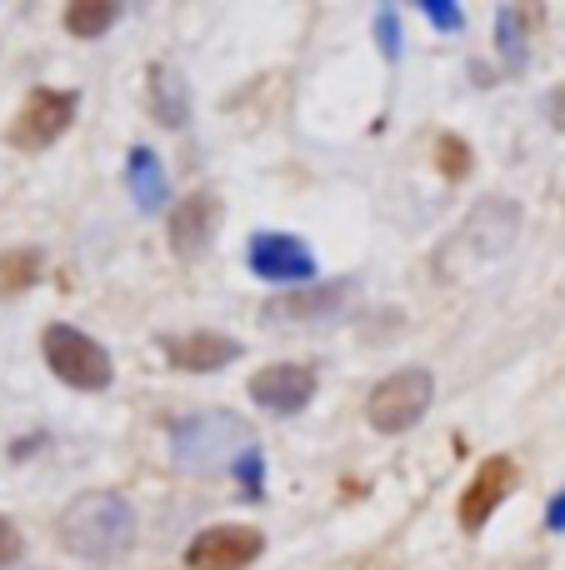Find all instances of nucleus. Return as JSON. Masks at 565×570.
<instances>
[{
  "instance_id": "nucleus-1",
  "label": "nucleus",
  "mask_w": 565,
  "mask_h": 570,
  "mask_svg": "<svg viewBox=\"0 0 565 570\" xmlns=\"http://www.w3.org/2000/svg\"><path fill=\"white\" fill-rule=\"evenodd\" d=\"M136 511L116 491H86L60 511V546L86 566H116L136 551Z\"/></svg>"
},
{
  "instance_id": "nucleus-2",
  "label": "nucleus",
  "mask_w": 565,
  "mask_h": 570,
  "mask_svg": "<svg viewBox=\"0 0 565 570\" xmlns=\"http://www.w3.org/2000/svg\"><path fill=\"white\" fill-rule=\"evenodd\" d=\"M250 451H256V431L230 411L180 415V421L170 425V461H176L186 475L236 471Z\"/></svg>"
},
{
  "instance_id": "nucleus-3",
  "label": "nucleus",
  "mask_w": 565,
  "mask_h": 570,
  "mask_svg": "<svg viewBox=\"0 0 565 570\" xmlns=\"http://www.w3.org/2000/svg\"><path fill=\"white\" fill-rule=\"evenodd\" d=\"M430 401H436V381H430V371H396L370 391L366 421H370V431H380V435H400V431H410V425L426 421Z\"/></svg>"
},
{
  "instance_id": "nucleus-4",
  "label": "nucleus",
  "mask_w": 565,
  "mask_h": 570,
  "mask_svg": "<svg viewBox=\"0 0 565 570\" xmlns=\"http://www.w3.org/2000/svg\"><path fill=\"white\" fill-rule=\"evenodd\" d=\"M46 365L70 391H106L116 381V365H110L106 345L90 341L76 325H50L46 331Z\"/></svg>"
},
{
  "instance_id": "nucleus-5",
  "label": "nucleus",
  "mask_w": 565,
  "mask_h": 570,
  "mask_svg": "<svg viewBox=\"0 0 565 570\" xmlns=\"http://www.w3.org/2000/svg\"><path fill=\"white\" fill-rule=\"evenodd\" d=\"M76 110H80L76 90H46V86L30 90L26 106H20V116L10 120V146H16V150H46V146H56V140L70 130Z\"/></svg>"
},
{
  "instance_id": "nucleus-6",
  "label": "nucleus",
  "mask_w": 565,
  "mask_h": 570,
  "mask_svg": "<svg viewBox=\"0 0 565 570\" xmlns=\"http://www.w3.org/2000/svg\"><path fill=\"white\" fill-rule=\"evenodd\" d=\"M246 261L270 285H316V256H310L306 240L286 236V230H256Z\"/></svg>"
},
{
  "instance_id": "nucleus-7",
  "label": "nucleus",
  "mask_w": 565,
  "mask_h": 570,
  "mask_svg": "<svg viewBox=\"0 0 565 570\" xmlns=\"http://www.w3.org/2000/svg\"><path fill=\"white\" fill-rule=\"evenodd\" d=\"M266 551V535L256 525H210L186 546L190 570H246Z\"/></svg>"
},
{
  "instance_id": "nucleus-8",
  "label": "nucleus",
  "mask_w": 565,
  "mask_h": 570,
  "mask_svg": "<svg viewBox=\"0 0 565 570\" xmlns=\"http://www.w3.org/2000/svg\"><path fill=\"white\" fill-rule=\"evenodd\" d=\"M521 485V471L511 455H490V461H480L476 481L466 485V495H460V531L476 535L480 525L490 521V515L500 511V505L511 501V491Z\"/></svg>"
},
{
  "instance_id": "nucleus-9",
  "label": "nucleus",
  "mask_w": 565,
  "mask_h": 570,
  "mask_svg": "<svg viewBox=\"0 0 565 570\" xmlns=\"http://www.w3.org/2000/svg\"><path fill=\"white\" fill-rule=\"evenodd\" d=\"M310 395H316V371L310 365L280 361L250 375V401L270 415H300L310 405Z\"/></svg>"
},
{
  "instance_id": "nucleus-10",
  "label": "nucleus",
  "mask_w": 565,
  "mask_h": 570,
  "mask_svg": "<svg viewBox=\"0 0 565 570\" xmlns=\"http://www.w3.org/2000/svg\"><path fill=\"white\" fill-rule=\"evenodd\" d=\"M216 230H220V200L210 196V190H196V196H186L170 210V250H176L180 261L206 256Z\"/></svg>"
},
{
  "instance_id": "nucleus-11",
  "label": "nucleus",
  "mask_w": 565,
  "mask_h": 570,
  "mask_svg": "<svg viewBox=\"0 0 565 570\" xmlns=\"http://www.w3.org/2000/svg\"><path fill=\"white\" fill-rule=\"evenodd\" d=\"M466 246L476 250L480 261H496V256H506L511 246H516V236H521V206H511V200H480L476 210H470V220H466Z\"/></svg>"
},
{
  "instance_id": "nucleus-12",
  "label": "nucleus",
  "mask_w": 565,
  "mask_h": 570,
  "mask_svg": "<svg viewBox=\"0 0 565 570\" xmlns=\"http://www.w3.org/2000/svg\"><path fill=\"white\" fill-rule=\"evenodd\" d=\"M166 361L176 371H190V375H210V371H226L230 361L240 355V341L220 331H190V335H166Z\"/></svg>"
},
{
  "instance_id": "nucleus-13",
  "label": "nucleus",
  "mask_w": 565,
  "mask_h": 570,
  "mask_svg": "<svg viewBox=\"0 0 565 570\" xmlns=\"http://www.w3.org/2000/svg\"><path fill=\"white\" fill-rule=\"evenodd\" d=\"M356 295V281H330V285H300L296 295H280L266 315H286V321H316V315H336L340 305Z\"/></svg>"
},
{
  "instance_id": "nucleus-14",
  "label": "nucleus",
  "mask_w": 565,
  "mask_h": 570,
  "mask_svg": "<svg viewBox=\"0 0 565 570\" xmlns=\"http://www.w3.org/2000/svg\"><path fill=\"white\" fill-rule=\"evenodd\" d=\"M126 186H130V196H136V206L146 210V216L166 206V166H160V156L150 146H136L126 156Z\"/></svg>"
},
{
  "instance_id": "nucleus-15",
  "label": "nucleus",
  "mask_w": 565,
  "mask_h": 570,
  "mask_svg": "<svg viewBox=\"0 0 565 570\" xmlns=\"http://www.w3.org/2000/svg\"><path fill=\"white\" fill-rule=\"evenodd\" d=\"M150 106H156V120L170 130H180L190 120V96H186V80L180 70L170 66H150Z\"/></svg>"
},
{
  "instance_id": "nucleus-16",
  "label": "nucleus",
  "mask_w": 565,
  "mask_h": 570,
  "mask_svg": "<svg viewBox=\"0 0 565 570\" xmlns=\"http://www.w3.org/2000/svg\"><path fill=\"white\" fill-rule=\"evenodd\" d=\"M496 46H500L506 70H526V60H531V10H521V6L496 10Z\"/></svg>"
},
{
  "instance_id": "nucleus-17",
  "label": "nucleus",
  "mask_w": 565,
  "mask_h": 570,
  "mask_svg": "<svg viewBox=\"0 0 565 570\" xmlns=\"http://www.w3.org/2000/svg\"><path fill=\"white\" fill-rule=\"evenodd\" d=\"M116 20H120V6H110V0H80V6H66V30L80 36V40H100Z\"/></svg>"
},
{
  "instance_id": "nucleus-18",
  "label": "nucleus",
  "mask_w": 565,
  "mask_h": 570,
  "mask_svg": "<svg viewBox=\"0 0 565 570\" xmlns=\"http://www.w3.org/2000/svg\"><path fill=\"white\" fill-rule=\"evenodd\" d=\"M40 281V250H6L0 256V295H20Z\"/></svg>"
},
{
  "instance_id": "nucleus-19",
  "label": "nucleus",
  "mask_w": 565,
  "mask_h": 570,
  "mask_svg": "<svg viewBox=\"0 0 565 570\" xmlns=\"http://www.w3.org/2000/svg\"><path fill=\"white\" fill-rule=\"evenodd\" d=\"M436 160H440V170H446L450 180H466L470 176V146L460 136H440L436 140Z\"/></svg>"
},
{
  "instance_id": "nucleus-20",
  "label": "nucleus",
  "mask_w": 565,
  "mask_h": 570,
  "mask_svg": "<svg viewBox=\"0 0 565 570\" xmlns=\"http://www.w3.org/2000/svg\"><path fill=\"white\" fill-rule=\"evenodd\" d=\"M376 46H380L386 60H400V16H396V6L376 10Z\"/></svg>"
},
{
  "instance_id": "nucleus-21",
  "label": "nucleus",
  "mask_w": 565,
  "mask_h": 570,
  "mask_svg": "<svg viewBox=\"0 0 565 570\" xmlns=\"http://www.w3.org/2000/svg\"><path fill=\"white\" fill-rule=\"evenodd\" d=\"M420 10H426V20H436L440 30H460V26H466V10H460L456 0H426Z\"/></svg>"
},
{
  "instance_id": "nucleus-22",
  "label": "nucleus",
  "mask_w": 565,
  "mask_h": 570,
  "mask_svg": "<svg viewBox=\"0 0 565 570\" xmlns=\"http://www.w3.org/2000/svg\"><path fill=\"white\" fill-rule=\"evenodd\" d=\"M260 471H266V461H260V445H256V451L236 465V481H240V491H246L250 501H260Z\"/></svg>"
},
{
  "instance_id": "nucleus-23",
  "label": "nucleus",
  "mask_w": 565,
  "mask_h": 570,
  "mask_svg": "<svg viewBox=\"0 0 565 570\" xmlns=\"http://www.w3.org/2000/svg\"><path fill=\"white\" fill-rule=\"evenodd\" d=\"M10 561H20V531L0 515V566H10Z\"/></svg>"
},
{
  "instance_id": "nucleus-24",
  "label": "nucleus",
  "mask_w": 565,
  "mask_h": 570,
  "mask_svg": "<svg viewBox=\"0 0 565 570\" xmlns=\"http://www.w3.org/2000/svg\"><path fill=\"white\" fill-rule=\"evenodd\" d=\"M546 531H565V491L551 501V511H546Z\"/></svg>"
},
{
  "instance_id": "nucleus-25",
  "label": "nucleus",
  "mask_w": 565,
  "mask_h": 570,
  "mask_svg": "<svg viewBox=\"0 0 565 570\" xmlns=\"http://www.w3.org/2000/svg\"><path fill=\"white\" fill-rule=\"evenodd\" d=\"M551 120H556V126L565 130V86L556 90V96H551Z\"/></svg>"
}]
</instances>
